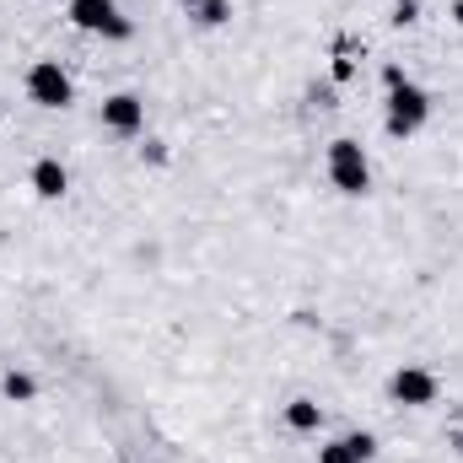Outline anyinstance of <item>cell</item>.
I'll return each instance as SVG.
<instances>
[{"instance_id":"9c48e42d","label":"cell","mask_w":463,"mask_h":463,"mask_svg":"<svg viewBox=\"0 0 463 463\" xmlns=\"http://www.w3.org/2000/svg\"><path fill=\"white\" fill-rule=\"evenodd\" d=\"M286 426H291V431H318V426H324V410H318L313 399H291V404H286Z\"/></svg>"},{"instance_id":"8fae6325","label":"cell","mask_w":463,"mask_h":463,"mask_svg":"<svg viewBox=\"0 0 463 463\" xmlns=\"http://www.w3.org/2000/svg\"><path fill=\"white\" fill-rule=\"evenodd\" d=\"M194 16H200L205 27H222V22L232 16V0H200V5H194Z\"/></svg>"},{"instance_id":"7a4b0ae2","label":"cell","mask_w":463,"mask_h":463,"mask_svg":"<svg viewBox=\"0 0 463 463\" xmlns=\"http://www.w3.org/2000/svg\"><path fill=\"white\" fill-rule=\"evenodd\" d=\"M426 118H431V98H426L415 81H404V87L388 92V129H393V135H415Z\"/></svg>"},{"instance_id":"52a82bcc","label":"cell","mask_w":463,"mask_h":463,"mask_svg":"<svg viewBox=\"0 0 463 463\" xmlns=\"http://www.w3.org/2000/svg\"><path fill=\"white\" fill-rule=\"evenodd\" d=\"M372 453H377V437L350 431V437H340V442L318 448V463H372Z\"/></svg>"},{"instance_id":"3957f363","label":"cell","mask_w":463,"mask_h":463,"mask_svg":"<svg viewBox=\"0 0 463 463\" xmlns=\"http://www.w3.org/2000/svg\"><path fill=\"white\" fill-rule=\"evenodd\" d=\"M27 98L38 109H71V76L60 71V60H38L27 71Z\"/></svg>"},{"instance_id":"7c38bea8","label":"cell","mask_w":463,"mask_h":463,"mask_svg":"<svg viewBox=\"0 0 463 463\" xmlns=\"http://www.w3.org/2000/svg\"><path fill=\"white\" fill-rule=\"evenodd\" d=\"M415 16H420V5H415V0H399V11H393V22H399V27H410Z\"/></svg>"},{"instance_id":"30bf717a","label":"cell","mask_w":463,"mask_h":463,"mask_svg":"<svg viewBox=\"0 0 463 463\" xmlns=\"http://www.w3.org/2000/svg\"><path fill=\"white\" fill-rule=\"evenodd\" d=\"M0 388H5V399H16V404H27V399L38 393V383H33L27 372H5V383H0Z\"/></svg>"},{"instance_id":"8992f818","label":"cell","mask_w":463,"mask_h":463,"mask_svg":"<svg viewBox=\"0 0 463 463\" xmlns=\"http://www.w3.org/2000/svg\"><path fill=\"white\" fill-rule=\"evenodd\" d=\"M103 124H109L114 135H140V129H146V103H140L135 92H114V98L103 103Z\"/></svg>"},{"instance_id":"5b68a950","label":"cell","mask_w":463,"mask_h":463,"mask_svg":"<svg viewBox=\"0 0 463 463\" xmlns=\"http://www.w3.org/2000/svg\"><path fill=\"white\" fill-rule=\"evenodd\" d=\"M388 388H393V399H399V404H410V410L437 404V377H431L426 366H399Z\"/></svg>"},{"instance_id":"277c9868","label":"cell","mask_w":463,"mask_h":463,"mask_svg":"<svg viewBox=\"0 0 463 463\" xmlns=\"http://www.w3.org/2000/svg\"><path fill=\"white\" fill-rule=\"evenodd\" d=\"M71 22L81 27V33H103V38H129L135 27L118 16L114 0H71Z\"/></svg>"},{"instance_id":"6da1fadb","label":"cell","mask_w":463,"mask_h":463,"mask_svg":"<svg viewBox=\"0 0 463 463\" xmlns=\"http://www.w3.org/2000/svg\"><path fill=\"white\" fill-rule=\"evenodd\" d=\"M329 184L340 194H366L372 189V162H366V151L355 140H335L329 146Z\"/></svg>"},{"instance_id":"ba28073f","label":"cell","mask_w":463,"mask_h":463,"mask_svg":"<svg viewBox=\"0 0 463 463\" xmlns=\"http://www.w3.org/2000/svg\"><path fill=\"white\" fill-rule=\"evenodd\" d=\"M33 189H38L43 200H60V194L71 189V173H65L54 156H43V162H33Z\"/></svg>"},{"instance_id":"4fadbf2b","label":"cell","mask_w":463,"mask_h":463,"mask_svg":"<svg viewBox=\"0 0 463 463\" xmlns=\"http://www.w3.org/2000/svg\"><path fill=\"white\" fill-rule=\"evenodd\" d=\"M383 87H388V92H393V87H404V71H399V65H388V71H383Z\"/></svg>"}]
</instances>
